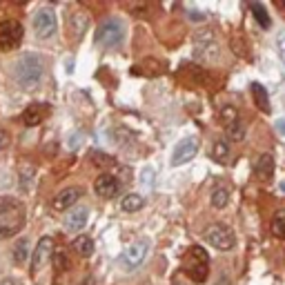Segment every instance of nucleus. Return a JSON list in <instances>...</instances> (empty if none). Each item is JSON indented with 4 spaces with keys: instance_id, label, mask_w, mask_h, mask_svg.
Instances as JSON below:
<instances>
[{
    "instance_id": "nucleus-1",
    "label": "nucleus",
    "mask_w": 285,
    "mask_h": 285,
    "mask_svg": "<svg viewBox=\"0 0 285 285\" xmlns=\"http://www.w3.org/2000/svg\"><path fill=\"white\" fill-rule=\"evenodd\" d=\"M25 225V207L11 196H0V238L16 236Z\"/></svg>"
},
{
    "instance_id": "nucleus-2",
    "label": "nucleus",
    "mask_w": 285,
    "mask_h": 285,
    "mask_svg": "<svg viewBox=\"0 0 285 285\" xmlns=\"http://www.w3.org/2000/svg\"><path fill=\"white\" fill-rule=\"evenodd\" d=\"M45 76V60L40 54H25L16 62V83L22 89H36Z\"/></svg>"
},
{
    "instance_id": "nucleus-3",
    "label": "nucleus",
    "mask_w": 285,
    "mask_h": 285,
    "mask_svg": "<svg viewBox=\"0 0 285 285\" xmlns=\"http://www.w3.org/2000/svg\"><path fill=\"white\" fill-rule=\"evenodd\" d=\"M183 272L187 274L192 281L196 283H205L209 274V257L207 252L199 245L187 247V254L183 259Z\"/></svg>"
},
{
    "instance_id": "nucleus-4",
    "label": "nucleus",
    "mask_w": 285,
    "mask_h": 285,
    "mask_svg": "<svg viewBox=\"0 0 285 285\" xmlns=\"http://www.w3.org/2000/svg\"><path fill=\"white\" fill-rule=\"evenodd\" d=\"M125 38V25L118 18H107L96 31V45L103 49H112L120 45Z\"/></svg>"
},
{
    "instance_id": "nucleus-5",
    "label": "nucleus",
    "mask_w": 285,
    "mask_h": 285,
    "mask_svg": "<svg viewBox=\"0 0 285 285\" xmlns=\"http://www.w3.org/2000/svg\"><path fill=\"white\" fill-rule=\"evenodd\" d=\"M205 238H207V243L212 247H216L220 249V252H228V249H232L236 245V236H234V232H232L228 225H209L207 232H205Z\"/></svg>"
},
{
    "instance_id": "nucleus-6",
    "label": "nucleus",
    "mask_w": 285,
    "mask_h": 285,
    "mask_svg": "<svg viewBox=\"0 0 285 285\" xmlns=\"http://www.w3.org/2000/svg\"><path fill=\"white\" fill-rule=\"evenodd\" d=\"M194 54L199 60H205V62H216L218 56H220V47L214 38L212 31L207 34H199L194 40Z\"/></svg>"
},
{
    "instance_id": "nucleus-7",
    "label": "nucleus",
    "mask_w": 285,
    "mask_h": 285,
    "mask_svg": "<svg viewBox=\"0 0 285 285\" xmlns=\"http://www.w3.org/2000/svg\"><path fill=\"white\" fill-rule=\"evenodd\" d=\"M56 14L51 7H40L34 16V31L38 38H51L56 34Z\"/></svg>"
},
{
    "instance_id": "nucleus-8",
    "label": "nucleus",
    "mask_w": 285,
    "mask_h": 285,
    "mask_svg": "<svg viewBox=\"0 0 285 285\" xmlns=\"http://www.w3.org/2000/svg\"><path fill=\"white\" fill-rule=\"evenodd\" d=\"M147 252H149V243L147 241H138L130 245L120 254V267L123 270H136V267L143 265V261L147 259Z\"/></svg>"
},
{
    "instance_id": "nucleus-9",
    "label": "nucleus",
    "mask_w": 285,
    "mask_h": 285,
    "mask_svg": "<svg viewBox=\"0 0 285 285\" xmlns=\"http://www.w3.org/2000/svg\"><path fill=\"white\" fill-rule=\"evenodd\" d=\"M22 40V27L16 20L0 22V49H14Z\"/></svg>"
},
{
    "instance_id": "nucleus-10",
    "label": "nucleus",
    "mask_w": 285,
    "mask_h": 285,
    "mask_svg": "<svg viewBox=\"0 0 285 285\" xmlns=\"http://www.w3.org/2000/svg\"><path fill=\"white\" fill-rule=\"evenodd\" d=\"M196 152H199V141L196 138H183L181 143L174 147V152H172V161H170V165L172 167H178V165H183V163H187L192 161L196 156Z\"/></svg>"
},
{
    "instance_id": "nucleus-11",
    "label": "nucleus",
    "mask_w": 285,
    "mask_h": 285,
    "mask_svg": "<svg viewBox=\"0 0 285 285\" xmlns=\"http://www.w3.org/2000/svg\"><path fill=\"white\" fill-rule=\"evenodd\" d=\"M51 254H54V241H51V236L40 238L36 249H34V257H31V274H38L43 270Z\"/></svg>"
},
{
    "instance_id": "nucleus-12",
    "label": "nucleus",
    "mask_w": 285,
    "mask_h": 285,
    "mask_svg": "<svg viewBox=\"0 0 285 285\" xmlns=\"http://www.w3.org/2000/svg\"><path fill=\"white\" fill-rule=\"evenodd\" d=\"M94 189L98 196H103V199H114L120 192V181L116 176H112V174H103V176L96 178Z\"/></svg>"
},
{
    "instance_id": "nucleus-13",
    "label": "nucleus",
    "mask_w": 285,
    "mask_h": 285,
    "mask_svg": "<svg viewBox=\"0 0 285 285\" xmlns=\"http://www.w3.org/2000/svg\"><path fill=\"white\" fill-rule=\"evenodd\" d=\"M83 196V192H80V187H65L62 192H58V194L54 196V209H58V212H62V209H69L76 205V201Z\"/></svg>"
},
{
    "instance_id": "nucleus-14",
    "label": "nucleus",
    "mask_w": 285,
    "mask_h": 285,
    "mask_svg": "<svg viewBox=\"0 0 285 285\" xmlns=\"http://www.w3.org/2000/svg\"><path fill=\"white\" fill-rule=\"evenodd\" d=\"M87 218H89V209L85 205L72 207L65 216V225H67V230H72V232H80L87 225Z\"/></svg>"
},
{
    "instance_id": "nucleus-15",
    "label": "nucleus",
    "mask_w": 285,
    "mask_h": 285,
    "mask_svg": "<svg viewBox=\"0 0 285 285\" xmlns=\"http://www.w3.org/2000/svg\"><path fill=\"white\" fill-rule=\"evenodd\" d=\"M89 27V14L87 11H74L72 18H69V34H72L74 40L83 38V34Z\"/></svg>"
},
{
    "instance_id": "nucleus-16",
    "label": "nucleus",
    "mask_w": 285,
    "mask_h": 285,
    "mask_svg": "<svg viewBox=\"0 0 285 285\" xmlns=\"http://www.w3.org/2000/svg\"><path fill=\"white\" fill-rule=\"evenodd\" d=\"M47 116V105H40V103H34L29 105L25 109V114H22V123L27 127H36L43 123V118Z\"/></svg>"
},
{
    "instance_id": "nucleus-17",
    "label": "nucleus",
    "mask_w": 285,
    "mask_h": 285,
    "mask_svg": "<svg viewBox=\"0 0 285 285\" xmlns=\"http://www.w3.org/2000/svg\"><path fill=\"white\" fill-rule=\"evenodd\" d=\"M254 174H257V178H261V181H270L274 176V159L270 154L259 156L257 163H254Z\"/></svg>"
},
{
    "instance_id": "nucleus-18",
    "label": "nucleus",
    "mask_w": 285,
    "mask_h": 285,
    "mask_svg": "<svg viewBox=\"0 0 285 285\" xmlns=\"http://www.w3.org/2000/svg\"><path fill=\"white\" fill-rule=\"evenodd\" d=\"M252 96H254V103L259 105L261 112H263V114L270 112V98H267V91H265L263 85L254 83V85H252Z\"/></svg>"
},
{
    "instance_id": "nucleus-19",
    "label": "nucleus",
    "mask_w": 285,
    "mask_h": 285,
    "mask_svg": "<svg viewBox=\"0 0 285 285\" xmlns=\"http://www.w3.org/2000/svg\"><path fill=\"white\" fill-rule=\"evenodd\" d=\"M72 247L76 249V254H80V257H91V252H94V241H91L89 236H78V238H74Z\"/></svg>"
},
{
    "instance_id": "nucleus-20",
    "label": "nucleus",
    "mask_w": 285,
    "mask_h": 285,
    "mask_svg": "<svg viewBox=\"0 0 285 285\" xmlns=\"http://www.w3.org/2000/svg\"><path fill=\"white\" fill-rule=\"evenodd\" d=\"M228 203H230V187L228 185H218V187L212 192V205L216 209H223Z\"/></svg>"
},
{
    "instance_id": "nucleus-21",
    "label": "nucleus",
    "mask_w": 285,
    "mask_h": 285,
    "mask_svg": "<svg viewBox=\"0 0 285 285\" xmlns=\"http://www.w3.org/2000/svg\"><path fill=\"white\" fill-rule=\"evenodd\" d=\"M270 232L276 238H285V209H278V212L274 214L272 225H270Z\"/></svg>"
},
{
    "instance_id": "nucleus-22",
    "label": "nucleus",
    "mask_w": 285,
    "mask_h": 285,
    "mask_svg": "<svg viewBox=\"0 0 285 285\" xmlns=\"http://www.w3.org/2000/svg\"><path fill=\"white\" fill-rule=\"evenodd\" d=\"M145 205V199L141 194H127L123 199V209L125 212H138V209H143Z\"/></svg>"
},
{
    "instance_id": "nucleus-23",
    "label": "nucleus",
    "mask_w": 285,
    "mask_h": 285,
    "mask_svg": "<svg viewBox=\"0 0 285 285\" xmlns=\"http://www.w3.org/2000/svg\"><path fill=\"white\" fill-rule=\"evenodd\" d=\"M249 9H252V14H254V18H257V22L263 29H270V16H267V11L263 5H259V3H252L249 5Z\"/></svg>"
},
{
    "instance_id": "nucleus-24",
    "label": "nucleus",
    "mask_w": 285,
    "mask_h": 285,
    "mask_svg": "<svg viewBox=\"0 0 285 285\" xmlns=\"http://www.w3.org/2000/svg\"><path fill=\"white\" fill-rule=\"evenodd\" d=\"M27 257H29V241L27 238H20V241L14 245V261L20 265V263L27 261Z\"/></svg>"
},
{
    "instance_id": "nucleus-25",
    "label": "nucleus",
    "mask_w": 285,
    "mask_h": 285,
    "mask_svg": "<svg viewBox=\"0 0 285 285\" xmlns=\"http://www.w3.org/2000/svg\"><path fill=\"white\" fill-rule=\"evenodd\" d=\"M34 178V165H20V192H27Z\"/></svg>"
},
{
    "instance_id": "nucleus-26",
    "label": "nucleus",
    "mask_w": 285,
    "mask_h": 285,
    "mask_svg": "<svg viewBox=\"0 0 285 285\" xmlns=\"http://www.w3.org/2000/svg\"><path fill=\"white\" fill-rule=\"evenodd\" d=\"M212 156H214V161L223 163L230 156V145L223 143V141H216V143H214V149H212Z\"/></svg>"
},
{
    "instance_id": "nucleus-27",
    "label": "nucleus",
    "mask_w": 285,
    "mask_h": 285,
    "mask_svg": "<svg viewBox=\"0 0 285 285\" xmlns=\"http://www.w3.org/2000/svg\"><path fill=\"white\" fill-rule=\"evenodd\" d=\"M225 130H228V136H230V138H234V141H238V138H243V134H245V127H243L241 120H234V123L228 125Z\"/></svg>"
},
{
    "instance_id": "nucleus-28",
    "label": "nucleus",
    "mask_w": 285,
    "mask_h": 285,
    "mask_svg": "<svg viewBox=\"0 0 285 285\" xmlns=\"http://www.w3.org/2000/svg\"><path fill=\"white\" fill-rule=\"evenodd\" d=\"M67 265H69V261H67V257H65V252L56 249V252H54V267H56V272H65Z\"/></svg>"
},
{
    "instance_id": "nucleus-29",
    "label": "nucleus",
    "mask_w": 285,
    "mask_h": 285,
    "mask_svg": "<svg viewBox=\"0 0 285 285\" xmlns=\"http://www.w3.org/2000/svg\"><path fill=\"white\" fill-rule=\"evenodd\" d=\"M220 118H223L225 127H228V125H232V123H234V120H238L236 109H234V107H223V109H220Z\"/></svg>"
},
{
    "instance_id": "nucleus-30",
    "label": "nucleus",
    "mask_w": 285,
    "mask_h": 285,
    "mask_svg": "<svg viewBox=\"0 0 285 285\" xmlns=\"http://www.w3.org/2000/svg\"><path fill=\"white\" fill-rule=\"evenodd\" d=\"M91 159H94V163H96V165H101V167H112L114 165L112 156H107L103 152H94V154H91Z\"/></svg>"
},
{
    "instance_id": "nucleus-31",
    "label": "nucleus",
    "mask_w": 285,
    "mask_h": 285,
    "mask_svg": "<svg viewBox=\"0 0 285 285\" xmlns=\"http://www.w3.org/2000/svg\"><path fill=\"white\" fill-rule=\"evenodd\" d=\"M143 185H147V187L154 185V170L152 167H145L143 170Z\"/></svg>"
},
{
    "instance_id": "nucleus-32",
    "label": "nucleus",
    "mask_w": 285,
    "mask_h": 285,
    "mask_svg": "<svg viewBox=\"0 0 285 285\" xmlns=\"http://www.w3.org/2000/svg\"><path fill=\"white\" fill-rule=\"evenodd\" d=\"M80 141H83V136H80V132H74L72 136H69V143H67V147H69V149H76Z\"/></svg>"
},
{
    "instance_id": "nucleus-33",
    "label": "nucleus",
    "mask_w": 285,
    "mask_h": 285,
    "mask_svg": "<svg viewBox=\"0 0 285 285\" xmlns=\"http://www.w3.org/2000/svg\"><path fill=\"white\" fill-rule=\"evenodd\" d=\"M9 143H11V136L5 130H0V152H3V149H7Z\"/></svg>"
},
{
    "instance_id": "nucleus-34",
    "label": "nucleus",
    "mask_w": 285,
    "mask_h": 285,
    "mask_svg": "<svg viewBox=\"0 0 285 285\" xmlns=\"http://www.w3.org/2000/svg\"><path fill=\"white\" fill-rule=\"evenodd\" d=\"M278 54H281V58L285 60V34H281V36H278Z\"/></svg>"
},
{
    "instance_id": "nucleus-35",
    "label": "nucleus",
    "mask_w": 285,
    "mask_h": 285,
    "mask_svg": "<svg viewBox=\"0 0 285 285\" xmlns=\"http://www.w3.org/2000/svg\"><path fill=\"white\" fill-rule=\"evenodd\" d=\"M78 285H96V278H94V276H85Z\"/></svg>"
},
{
    "instance_id": "nucleus-36",
    "label": "nucleus",
    "mask_w": 285,
    "mask_h": 285,
    "mask_svg": "<svg viewBox=\"0 0 285 285\" xmlns=\"http://www.w3.org/2000/svg\"><path fill=\"white\" fill-rule=\"evenodd\" d=\"M276 130L285 136V118H278V120H276Z\"/></svg>"
},
{
    "instance_id": "nucleus-37",
    "label": "nucleus",
    "mask_w": 285,
    "mask_h": 285,
    "mask_svg": "<svg viewBox=\"0 0 285 285\" xmlns=\"http://www.w3.org/2000/svg\"><path fill=\"white\" fill-rule=\"evenodd\" d=\"M189 16H192V20H196V22H199V20H205V16H203V14H196V11H189Z\"/></svg>"
},
{
    "instance_id": "nucleus-38",
    "label": "nucleus",
    "mask_w": 285,
    "mask_h": 285,
    "mask_svg": "<svg viewBox=\"0 0 285 285\" xmlns=\"http://www.w3.org/2000/svg\"><path fill=\"white\" fill-rule=\"evenodd\" d=\"M0 285H16L14 278H5V281H0Z\"/></svg>"
},
{
    "instance_id": "nucleus-39",
    "label": "nucleus",
    "mask_w": 285,
    "mask_h": 285,
    "mask_svg": "<svg viewBox=\"0 0 285 285\" xmlns=\"http://www.w3.org/2000/svg\"><path fill=\"white\" fill-rule=\"evenodd\" d=\"M228 283H230L228 276H220V278H218V285H228Z\"/></svg>"
}]
</instances>
